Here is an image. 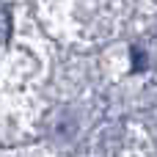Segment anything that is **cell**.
<instances>
[{
    "instance_id": "cell-1",
    "label": "cell",
    "mask_w": 157,
    "mask_h": 157,
    "mask_svg": "<svg viewBox=\"0 0 157 157\" xmlns=\"http://www.w3.org/2000/svg\"><path fill=\"white\" fill-rule=\"evenodd\" d=\"M11 36V14L0 6V44H6Z\"/></svg>"
}]
</instances>
